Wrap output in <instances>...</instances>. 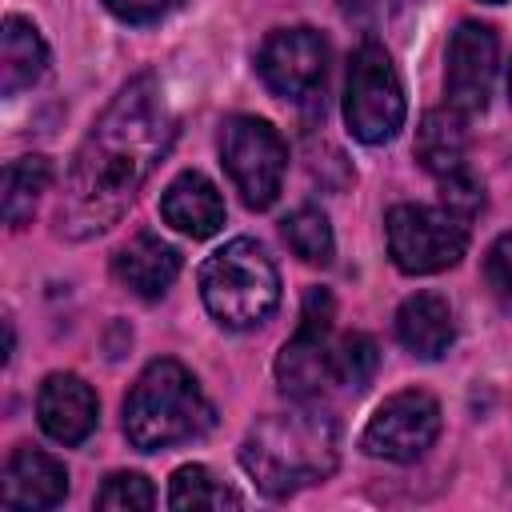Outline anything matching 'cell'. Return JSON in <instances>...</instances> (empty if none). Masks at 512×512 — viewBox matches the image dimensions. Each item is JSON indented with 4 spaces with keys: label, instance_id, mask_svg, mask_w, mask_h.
<instances>
[{
    "label": "cell",
    "instance_id": "obj_12",
    "mask_svg": "<svg viewBox=\"0 0 512 512\" xmlns=\"http://www.w3.org/2000/svg\"><path fill=\"white\" fill-rule=\"evenodd\" d=\"M96 412H100L96 392L76 372L44 376V384L36 392V420H40L44 436H52L56 444H80L96 428Z\"/></svg>",
    "mask_w": 512,
    "mask_h": 512
},
{
    "label": "cell",
    "instance_id": "obj_8",
    "mask_svg": "<svg viewBox=\"0 0 512 512\" xmlns=\"http://www.w3.org/2000/svg\"><path fill=\"white\" fill-rule=\"evenodd\" d=\"M332 296L324 288H312L304 296L300 328L276 356V384L292 400H316L332 384Z\"/></svg>",
    "mask_w": 512,
    "mask_h": 512
},
{
    "label": "cell",
    "instance_id": "obj_23",
    "mask_svg": "<svg viewBox=\"0 0 512 512\" xmlns=\"http://www.w3.org/2000/svg\"><path fill=\"white\" fill-rule=\"evenodd\" d=\"M152 504H156V492L140 472H112L96 492V508H108V512H148Z\"/></svg>",
    "mask_w": 512,
    "mask_h": 512
},
{
    "label": "cell",
    "instance_id": "obj_15",
    "mask_svg": "<svg viewBox=\"0 0 512 512\" xmlns=\"http://www.w3.org/2000/svg\"><path fill=\"white\" fill-rule=\"evenodd\" d=\"M160 216L176 232H184L192 240H204V236L220 232V224H224V200H220L216 184L204 172H180L164 188V196H160Z\"/></svg>",
    "mask_w": 512,
    "mask_h": 512
},
{
    "label": "cell",
    "instance_id": "obj_6",
    "mask_svg": "<svg viewBox=\"0 0 512 512\" xmlns=\"http://www.w3.org/2000/svg\"><path fill=\"white\" fill-rule=\"evenodd\" d=\"M388 256L408 276H428L452 268L468 248V228L448 208L424 204H396L384 216Z\"/></svg>",
    "mask_w": 512,
    "mask_h": 512
},
{
    "label": "cell",
    "instance_id": "obj_3",
    "mask_svg": "<svg viewBox=\"0 0 512 512\" xmlns=\"http://www.w3.org/2000/svg\"><path fill=\"white\" fill-rule=\"evenodd\" d=\"M212 420L208 396L180 360H152L124 400V432L140 452L200 440Z\"/></svg>",
    "mask_w": 512,
    "mask_h": 512
},
{
    "label": "cell",
    "instance_id": "obj_16",
    "mask_svg": "<svg viewBox=\"0 0 512 512\" xmlns=\"http://www.w3.org/2000/svg\"><path fill=\"white\" fill-rule=\"evenodd\" d=\"M396 336L400 344L420 356V360H436L452 348L456 340V324H452V308L444 296L436 292H416L396 308Z\"/></svg>",
    "mask_w": 512,
    "mask_h": 512
},
{
    "label": "cell",
    "instance_id": "obj_26",
    "mask_svg": "<svg viewBox=\"0 0 512 512\" xmlns=\"http://www.w3.org/2000/svg\"><path fill=\"white\" fill-rule=\"evenodd\" d=\"M180 0H104V8L128 24H152L160 16H168Z\"/></svg>",
    "mask_w": 512,
    "mask_h": 512
},
{
    "label": "cell",
    "instance_id": "obj_1",
    "mask_svg": "<svg viewBox=\"0 0 512 512\" xmlns=\"http://www.w3.org/2000/svg\"><path fill=\"white\" fill-rule=\"evenodd\" d=\"M168 144L172 112L164 104L156 76L144 72L112 96V104L100 112V120L76 148L56 208L60 236L88 240L108 232L128 212L152 168L164 160Z\"/></svg>",
    "mask_w": 512,
    "mask_h": 512
},
{
    "label": "cell",
    "instance_id": "obj_17",
    "mask_svg": "<svg viewBox=\"0 0 512 512\" xmlns=\"http://www.w3.org/2000/svg\"><path fill=\"white\" fill-rule=\"evenodd\" d=\"M48 68V48L44 36L36 32L32 20L24 16H4L0 28V92L16 96L24 88H32Z\"/></svg>",
    "mask_w": 512,
    "mask_h": 512
},
{
    "label": "cell",
    "instance_id": "obj_22",
    "mask_svg": "<svg viewBox=\"0 0 512 512\" xmlns=\"http://www.w3.org/2000/svg\"><path fill=\"white\" fill-rule=\"evenodd\" d=\"M376 364H380L376 340L364 332H348L332 344V380L344 388H364L376 376Z\"/></svg>",
    "mask_w": 512,
    "mask_h": 512
},
{
    "label": "cell",
    "instance_id": "obj_11",
    "mask_svg": "<svg viewBox=\"0 0 512 512\" xmlns=\"http://www.w3.org/2000/svg\"><path fill=\"white\" fill-rule=\"evenodd\" d=\"M496 32L488 24L464 20L452 40H448V72H444V88H448V104L464 116L484 112L488 96H492V80H496Z\"/></svg>",
    "mask_w": 512,
    "mask_h": 512
},
{
    "label": "cell",
    "instance_id": "obj_10",
    "mask_svg": "<svg viewBox=\"0 0 512 512\" xmlns=\"http://www.w3.org/2000/svg\"><path fill=\"white\" fill-rule=\"evenodd\" d=\"M256 72L280 100H312L328 76V44L316 28H276L256 52Z\"/></svg>",
    "mask_w": 512,
    "mask_h": 512
},
{
    "label": "cell",
    "instance_id": "obj_7",
    "mask_svg": "<svg viewBox=\"0 0 512 512\" xmlns=\"http://www.w3.org/2000/svg\"><path fill=\"white\" fill-rule=\"evenodd\" d=\"M220 160L248 208H268L280 196L288 148L280 132L260 116H232L220 128Z\"/></svg>",
    "mask_w": 512,
    "mask_h": 512
},
{
    "label": "cell",
    "instance_id": "obj_25",
    "mask_svg": "<svg viewBox=\"0 0 512 512\" xmlns=\"http://www.w3.org/2000/svg\"><path fill=\"white\" fill-rule=\"evenodd\" d=\"M440 200H444V208H448L452 216L468 220V216H476V212L484 208V188H480L476 176L464 168V172L440 180Z\"/></svg>",
    "mask_w": 512,
    "mask_h": 512
},
{
    "label": "cell",
    "instance_id": "obj_19",
    "mask_svg": "<svg viewBox=\"0 0 512 512\" xmlns=\"http://www.w3.org/2000/svg\"><path fill=\"white\" fill-rule=\"evenodd\" d=\"M52 184V164L44 156H20L4 168V196H0V212L8 228H24L36 212L40 192Z\"/></svg>",
    "mask_w": 512,
    "mask_h": 512
},
{
    "label": "cell",
    "instance_id": "obj_5",
    "mask_svg": "<svg viewBox=\"0 0 512 512\" xmlns=\"http://www.w3.org/2000/svg\"><path fill=\"white\" fill-rule=\"evenodd\" d=\"M344 120H348V132L364 144H384L404 124V88H400L396 64L372 40H364L348 60Z\"/></svg>",
    "mask_w": 512,
    "mask_h": 512
},
{
    "label": "cell",
    "instance_id": "obj_4",
    "mask_svg": "<svg viewBox=\"0 0 512 512\" xmlns=\"http://www.w3.org/2000/svg\"><path fill=\"white\" fill-rule=\"evenodd\" d=\"M200 296L216 324L256 328L280 304V272L256 240L236 236L200 264Z\"/></svg>",
    "mask_w": 512,
    "mask_h": 512
},
{
    "label": "cell",
    "instance_id": "obj_24",
    "mask_svg": "<svg viewBox=\"0 0 512 512\" xmlns=\"http://www.w3.org/2000/svg\"><path fill=\"white\" fill-rule=\"evenodd\" d=\"M484 280L504 312H512V232H504L484 256Z\"/></svg>",
    "mask_w": 512,
    "mask_h": 512
},
{
    "label": "cell",
    "instance_id": "obj_21",
    "mask_svg": "<svg viewBox=\"0 0 512 512\" xmlns=\"http://www.w3.org/2000/svg\"><path fill=\"white\" fill-rule=\"evenodd\" d=\"M284 240L304 264H320V268L332 264L336 240H332V224L320 208H296L292 216H284Z\"/></svg>",
    "mask_w": 512,
    "mask_h": 512
},
{
    "label": "cell",
    "instance_id": "obj_13",
    "mask_svg": "<svg viewBox=\"0 0 512 512\" xmlns=\"http://www.w3.org/2000/svg\"><path fill=\"white\" fill-rule=\"evenodd\" d=\"M64 496H68V472L56 456H48L40 448H16L8 456L4 480H0L4 508L40 512V508H56Z\"/></svg>",
    "mask_w": 512,
    "mask_h": 512
},
{
    "label": "cell",
    "instance_id": "obj_27",
    "mask_svg": "<svg viewBox=\"0 0 512 512\" xmlns=\"http://www.w3.org/2000/svg\"><path fill=\"white\" fill-rule=\"evenodd\" d=\"M508 96H512V72H508Z\"/></svg>",
    "mask_w": 512,
    "mask_h": 512
},
{
    "label": "cell",
    "instance_id": "obj_14",
    "mask_svg": "<svg viewBox=\"0 0 512 512\" xmlns=\"http://www.w3.org/2000/svg\"><path fill=\"white\" fill-rule=\"evenodd\" d=\"M112 272H116V280H120L128 292H136L140 300H156V296H164V292L172 288V280H176V272H180V252H176L168 240H160L156 232H136V236L116 252Z\"/></svg>",
    "mask_w": 512,
    "mask_h": 512
},
{
    "label": "cell",
    "instance_id": "obj_18",
    "mask_svg": "<svg viewBox=\"0 0 512 512\" xmlns=\"http://www.w3.org/2000/svg\"><path fill=\"white\" fill-rule=\"evenodd\" d=\"M468 156V132H464V112H456L452 104L448 108H432L424 112L420 128H416V160L436 176H456L464 172Z\"/></svg>",
    "mask_w": 512,
    "mask_h": 512
},
{
    "label": "cell",
    "instance_id": "obj_9",
    "mask_svg": "<svg viewBox=\"0 0 512 512\" xmlns=\"http://www.w3.org/2000/svg\"><path fill=\"white\" fill-rule=\"evenodd\" d=\"M440 436V404L420 392V388H408V392H396L388 396L372 420L364 424V436H360V448L376 460H396V464H408L416 456H424Z\"/></svg>",
    "mask_w": 512,
    "mask_h": 512
},
{
    "label": "cell",
    "instance_id": "obj_28",
    "mask_svg": "<svg viewBox=\"0 0 512 512\" xmlns=\"http://www.w3.org/2000/svg\"><path fill=\"white\" fill-rule=\"evenodd\" d=\"M488 4H500V0H488Z\"/></svg>",
    "mask_w": 512,
    "mask_h": 512
},
{
    "label": "cell",
    "instance_id": "obj_2",
    "mask_svg": "<svg viewBox=\"0 0 512 512\" xmlns=\"http://www.w3.org/2000/svg\"><path fill=\"white\" fill-rule=\"evenodd\" d=\"M336 420L320 408H300L292 412H272L256 420L240 444V464L256 480L264 496H292L296 488L320 484L336 472Z\"/></svg>",
    "mask_w": 512,
    "mask_h": 512
},
{
    "label": "cell",
    "instance_id": "obj_20",
    "mask_svg": "<svg viewBox=\"0 0 512 512\" xmlns=\"http://www.w3.org/2000/svg\"><path fill=\"white\" fill-rule=\"evenodd\" d=\"M168 504L176 512H196V508H240V492H232L224 480H216L204 464H184L172 472Z\"/></svg>",
    "mask_w": 512,
    "mask_h": 512
}]
</instances>
